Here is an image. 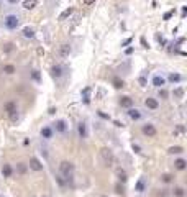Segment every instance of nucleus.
I'll use <instances>...</instances> for the list:
<instances>
[{"label": "nucleus", "instance_id": "5701e85b", "mask_svg": "<svg viewBox=\"0 0 187 197\" xmlns=\"http://www.w3.org/2000/svg\"><path fill=\"white\" fill-rule=\"evenodd\" d=\"M186 164H187V163H186V159H176L174 166L177 168L179 171H184V169H186Z\"/></svg>", "mask_w": 187, "mask_h": 197}, {"label": "nucleus", "instance_id": "39448f33", "mask_svg": "<svg viewBox=\"0 0 187 197\" xmlns=\"http://www.w3.org/2000/svg\"><path fill=\"white\" fill-rule=\"evenodd\" d=\"M30 169H33V171H43V164L40 163L38 158H31V159H30Z\"/></svg>", "mask_w": 187, "mask_h": 197}, {"label": "nucleus", "instance_id": "f03ea898", "mask_svg": "<svg viewBox=\"0 0 187 197\" xmlns=\"http://www.w3.org/2000/svg\"><path fill=\"white\" fill-rule=\"evenodd\" d=\"M100 158H102L103 166L110 168L113 164V153L108 150V148H102V150H100Z\"/></svg>", "mask_w": 187, "mask_h": 197}, {"label": "nucleus", "instance_id": "7ed1b4c3", "mask_svg": "<svg viewBox=\"0 0 187 197\" xmlns=\"http://www.w3.org/2000/svg\"><path fill=\"white\" fill-rule=\"evenodd\" d=\"M3 23H5V26L8 28V30H15V28L18 26V23H20V18L16 15H7L5 20H3Z\"/></svg>", "mask_w": 187, "mask_h": 197}, {"label": "nucleus", "instance_id": "bb28decb", "mask_svg": "<svg viewBox=\"0 0 187 197\" xmlns=\"http://www.w3.org/2000/svg\"><path fill=\"white\" fill-rule=\"evenodd\" d=\"M31 77H33V80H36V82H41V74L38 69H34V71L31 72Z\"/></svg>", "mask_w": 187, "mask_h": 197}, {"label": "nucleus", "instance_id": "0eeeda50", "mask_svg": "<svg viewBox=\"0 0 187 197\" xmlns=\"http://www.w3.org/2000/svg\"><path fill=\"white\" fill-rule=\"evenodd\" d=\"M144 105H146L148 108H151V110H156V108L159 107V102L156 100V98H153V97H148L146 100H144Z\"/></svg>", "mask_w": 187, "mask_h": 197}, {"label": "nucleus", "instance_id": "a18cd8bd", "mask_svg": "<svg viewBox=\"0 0 187 197\" xmlns=\"http://www.w3.org/2000/svg\"><path fill=\"white\" fill-rule=\"evenodd\" d=\"M166 195H168V192H166V191L164 192H159V197H166Z\"/></svg>", "mask_w": 187, "mask_h": 197}, {"label": "nucleus", "instance_id": "ea45409f", "mask_svg": "<svg viewBox=\"0 0 187 197\" xmlns=\"http://www.w3.org/2000/svg\"><path fill=\"white\" fill-rule=\"evenodd\" d=\"M99 115H100L102 118H107V120H110V117H108L107 114H103V112H99Z\"/></svg>", "mask_w": 187, "mask_h": 197}, {"label": "nucleus", "instance_id": "393cba45", "mask_svg": "<svg viewBox=\"0 0 187 197\" xmlns=\"http://www.w3.org/2000/svg\"><path fill=\"white\" fill-rule=\"evenodd\" d=\"M181 79H182V77L179 76V74H174V72L169 74V80H171L172 84H174V82H181Z\"/></svg>", "mask_w": 187, "mask_h": 197}, {"label": "nucleus", "instance_id": "dca6fc26", "mask_svg": "<svg viewBox=\"0 0 187 197\" xmlns=\"http://www.w3.org/2000/svg\"><path fill=\"white\" fill-rule=\"evenodd\" d=\"M36 5H38V0H25L23 2V8H26V10H33Z\"/></svg>", "mask_w": 187, "mask_h": 197}, {"label": "nucleus", "instance_id": "f704fd0d", "mask_svg": "<svg viewBox=\"0 0 187 197\" xmlns=\"http://www.w3.org/2000/svg\"><path fill=\"white\" fill-rule=\"evenodd\" d=\"M159 98H168V90L159 89Z\"/></svg>", "mask_w": 187, "mask_h": 197}, {"label": "nucleus", "instance_id": "1a4fd4ad", "mask_svg": "<svg viewBox=\"0 0 187 197\" xmlns=\"http://www.w3.org/2000/svg\"><path fill=\"white\" fill-rule=\"evenodd\" d=\"M41 136H43L44 140L53 138V128H51V126H43V128H41Z\"/></svg>", "mask_w": 187, "mask_h": 197}, {"label": "nucleus", "instance_id": "72a5a7b5", "mask_svg": "<svg viewBox=\"0 0 187 197\" xmlns=\"http://www.w3.org/2000/svg\"><path fill=\"white\" fill-rule=\"evenodd\" d=\"M162 181H164V182H171L172 181V176L166 172V174H162Z\"/></svg>", "mask_w": 187, "mask_h": 197}, {"label": "nucleus", "instance_id": "aec40b11", "mask_svg": "<svg viewBox=\"0 0 187 197\" xmlns=\"http://www.w3.org/2000/svg\"><path fill=\"white\" fill-rule=\"evenodd\" d=\"M22 33H23V36H25V38H30V40H31V38H34V31L31 30L30 26H25Z\"/></svg>", "mask_w": 187, "mask_h": 197}, {"label": "nucleus", "instance_id": "6ab92c4d", "mask_svg": "<svg viewBox=\"0 0 187 197\" xmlns=\"http://www.w3.org/2000/svg\"><path fill=\"white\" fill-rule=\"evenodd\" d=\"M89 94H91V87H85V89L82 90V102H84V104H89V102H91Z\"/></svg>", "mask_w": 187, "mask_h": 197}, {"label": "nucleus", "instance_id": "4be33fe9", "mask_svg": "<svg viewBox=\"0 0 187 197\" xmlns=\"http://www.w3.org/2000/svg\"><path fill=\"white\" fill-rule=\"evenodd\" d=\"M113 87L115 89H122V87L125 86V82H123V79H120V77H113Z\"/></svg>", "mask_w": 187, "mask_h": 197}, {"label": "nucleus", "instance_id": "a878e982", "mask_svg": "<svg viewBox=\"0 0 187 197\" xmlns=\"http://www.w3.org/2000/svg\"><path fill=\"white\" fill-rule=\"evenodd\" d=\"M168 153H171V154H179V153H182V148L181 146H171L168 150Z\"/></svg>", "mask_w": 187, "mask_h": 197}, {"label": "nucleus", "instance_id": "9b49d317", "mask_svg": "<svg viewBox=\"0 0 187 197\" xmlns=\"http://www.w3.org/2000/svg\"><path fill=\"white\" fill-rule=\"evenodd\" d=\"M16 110H18V108H16V104L13 100H10V102H7V104H5V112L8 115H12L13 112H16Z\"/></svg>", "mask_w": 187, "mask_h": 197}, {"label": "nucleus", "instance_id": "de8ad7c7", "mask_svg": "<svg viewBox=\"0 0 187 197\" xmlns=\"http://www.w3.org/2000/svg\"><path fill=\"white\" fill-rule=\"evenodd\" d=\"M102 197H107V195H102Z\"/></svg>", "mask_w": 187, "mask_h": 197}, {"label": "nucleus", "instance_id": "2eb2a0df", "mask_svg": "<svg viewBox=\"0 0 187 197\" xmlns=\"http://www.w3.org/2000/svg\"><path fill=\"white\" fill-rule=\"evenodd\" d=\"M128 115H130L131 120H140L141 118V114L138 108H128Z\"/></svg>", "mask_w": 187, "mask_h": 197}, {"label": "nucleus", "instance_id": "c85d7f7f", "mask_svg": "<svg viewBox=\"0 0 187 197\" xmlns=\"http://www.w3.org/2000/svg\"><path fill=\"white\" fill-rule=\"evenodd\" d=\"M117 174H118V177H120V181L122 182H126V174H125V171L123 169H117Z\"/></svg>", "mask_w": 187, "mask_h": 197}, {"label": "nucleus", "instance_id": "79ce46f5", "mask_svg": "<svg viewBox=\"0 0 187 197\" xmlns=\"http://www.w3.org/2000/svg\"><path fill=\"white\" fill-rule=\"evenodd\" d=\"M141 44H143V48H150V46H148V43H146V40H144V38H141Z\"/></svg>", "mask_w": 187, "mask_h": 197}, {"label": "nucleus", "instance_id": "412c9836", "mask_svg": "<svg viewBox=\"0 0 187 197\" xmlns=\"http://www.w3.org/2000/svg\"><path fill=\"white\" fill-rule=\"evenodd\" d=\"M144 187H146V184H144V179L141 177L140 181L136 182V186H135V191H136V192H143Z\"/></svg>", "mask_w": 187, "mask_h": 197}, {"label": "nucleus", "instance_id": "b1692460", "mask_svg": "<svg viewBox=\"0 0 187 197\" xmlns=\"http://www.w3.org/2000/svg\"><path fill=\"white\" fill-rule=\"evenodd\" d=\"M172 95H174V98H182V97H184V89H181V87H177V89H174V92H172Z\"/></svg>", "mask_w": 187, "mask_h": 197}, {"label": "nucleus", "instance_id": "c03bdc74", "mask_svg": "<svg viewBox=\"0 0 187 197\" xmlns=\"http://www.w3.org/2000/svg\"><path fill=\"white\" fill-rule=\"evenodd\" d=\"M125 53H126V54H131V53H133V48H128Z\"/></svg>", "mask_w": 187, "mask_h": 197}, {"label": "nucleus", "instance_id": "423d86ee", "mask_svg": "<svg viewBox=\"0 0 187 197\" xmlns=\"http://www.w3.org/2000/svg\"><path fill=\"white\" fill-rule=\"evenodd\" d=\"M62 71H64V69H62V66H61V64H56V66H53V68H51V76H53L54 79H59V77L62 76Z\"/></svg>", "mask_w": 187, "mask_h": 197}, {"label": "nucleus", "instance_id": "473e14b6", "mask_svg": "<svg viewBox=\"0 0 187 197\" xmlns=\"http://www.w3.org/2000/svg\"><path fill=\"white\" fill-rule=\"evenodd\" d=\"M115 191H117V194H122V195L125 194V189H123L122 184H117V186H115Z\"/></svg>", "mask_w": 187, "mask_h": 197}, {"label": "nucleus", "instance_id": "20e7f679", "mask_svg": "<svg viewBox=\"0 0 187 197\" xmlns=\"http://www.w3.org/2000/svg\"><path fill=\"white\" fill-rule=\"evenodd\" d=\"M141 132H143V135H146V136H156V128H154L153 123H146V125H143Z\"/></svg>", "mask_w": 187, "mask_h": 197}, {"label": "nucleus", "instance_id": "f3484780", "mask_svg": "<svg viewBox=\"0 0 187 197\" xmlns=\"http://www.w3.org/2000/svg\"><path fill=\"white\" fill-rule=\"evenodd\" d=\"M2 174H3V177H10V176L13 174L12 166H10V164H3V168H2Z\"/></svg>", "mask_w": 187, "mask_h": 197}, {"label": "nucleus", "instance_id": "cd10ccee", "mask_svg": "<svg viewBox=\"0 0 187 197\" xmlns=\"http://www.w3.org/2000/svg\"><path fill=\"white\" fill-rule=\"evenodd\" d=\"M56 181H58V184H59L61 187H64V186H67V181H66V179L62 177L61 174H58V176H56Z\"/></svg>", "mask_w": 187, "mask_h": 197}, {"label": "nucleus", "instance_id": "a211bd4d", "mask_svg": "<svg viewBox=\"0 0 187 197\" xmlns=\"http://www.w3.org/2000/svg\"><path fill=\"white\" fill-rule=\"evenodd\" d=\"M72 12H74V8H72V7H69V8H66L64 12H62L61 15H59V18H58V20H61V22H62V20H66L67 17H71V15H72Z\"/></svg>", "mask_w": 187, "mask_h": 197}, {"label": "nucleus", "instance_id": "6e6552de", "mask_svg": "<svg viewBox=\"0 0 187 197\" xmlns=\"http://www.w3.org/2000/svg\"><path fill=\"white\" fill-rule=\"evenodd\" d=\"M69 53H71V44L64 43L59 46V56L61 58H66V56H69Z\"/></svg>", "mask_w": 187, "mask_h": 197}, {"label": "nucleus", "instance_id": "c756f323", "mask_svg": "<svg viewBox=\"0 0 187 197\" xmlns=\"http://www.w3.org/2000/svg\"><path fill=\"white\" fill-rule=\"evenodd\" d=\"M3 72H7V74H13V72H15V66L7 64L5 68H3Z\"/></svg>", "mask_w": 187, "mask_h": 197}, {"label": "nucleus", "instance_id": "2f4dec72", "mask_svg": "<svg viewBox=\"0 0 187 197\" xmlns=\"http://www.w3.org/2000/svg\"><path fill=\"white\" fill-rule=\"evenodd\" d=\"M174 13H176V10H174V8L169 10V12H166V13H164V17H162V20H169L172 15H174Z\"/></svg>", "mask_w": 187, "mask_h": 197}, {"label": "nucleus", "instance_id": "f8f14e48", "mask_svg": "<svg viewBox=\"0 0 187 197\" xmlns=\"http://www.w3.org/2000/svg\"><path fill=\"white\" fill-rule=\"evenodd\" d=\"M77 133H79V136H81V138H85V136H87V126H85L84 122H81V123L77 125Z\"/></svg>", "mask_w": 187, "mask_h": 197}, {"label": "nucleus", "instance_id": "49530a36", "mask_svg": "<svg viewBox=\"0 0 187 197\" xmlns=\"http://www.w3.org/2000/svg\"><path fill=\"white\" fill-rule=\"evenodd\" d=\"M8 2H10V3H16L18 0H8Z\"/></svg>", "mask_w": 187, "mask_h": 197}, {"label": "nucleus", "instance_id": "c9c22d12", "mask_svg": "<svg viewBox=\"0 0 187 197\" xmlns=\"http://www.w3.org/2000/svg\"><path fill=\"white\" fill-rule=\"evenodd\" d=\"M25 171H26V166L23 163H20L18 164V172H20V174H25Z\"/></svg>", "mask_w": 187, "mask_h": 197}, {"label": "nucleus", "instance_id": "7c9ffc66", "mask_svg": "<svg viewBox=\"0 0 187 197\" xmlns=\"http://www.w3.org/2000/svg\"><path fill=\"white\" fill-rule=\"evenodd\" d=\"M174 195L176 197H184V189L182 187H176L174 189Z\"/></svg>", "mask_w": 187, "mask_h": 197}, {"label": "nucleus", "instance_id": "9d476101", "mask_svg": "<svg viewBox=\"0 0 187 197\" xmlns=\"http://www.w3.org/2000/svg\"><path fill=\"white\" fill-rule=\"evenodd\" d=\"M54 128H56V132L64 133L66 130H67V123H66L64 120H58L56 123H54Z\"/></svg>", "mask_w": 187, "mask_h": 197}, {"label": "nucleus", "instance_id": "a19ab883", "mask_svg": "<svg viewBox=\"0 0 187 197\" xmlns=\"http://www.w3.org/2000/svg\"><path fill=\"white\" fill-rule=\"evenodd\" d=\"M140 84H141V86H146V79H144V77H140Z\"/></svg>", "mask_w": 187, "mask_h": 197}, {"label": "nucleus", "instance_id": "f257e3e1", "mask_svg": "<svg viewBox=\"0 0 187 197\" xmlns=\"http://www.w3.org/2000/svg\"><path fill=\"white\" fill-rule=\"evenodd\" d=\"M72 172H74V164L69 161H62L59 164V174L67 181V184L72 186Z\"/></svg>", "mask_w": 187, "mask_h": 197}, {"label": "nucleus", "instance_id": "ddd939ff", "mask_svg": "<svg viewBox=\"0 0 187 197\" xmlns=\"http://www.w3.org/2000/svg\"><path fill=\"white\" fill-rule=\"evenodd\" d=\"M164 84H166V79H164L162 76H154V77H153V86H154V87H159V89H161Z\"/></svg>", "mask_w": 187, "mask_h": 197}, {"label": "nucleus", "instance_id": "e433bc0d", "mask_svg": "<svg viewBox=\"0 0 187 197\" xmlns=\"http://www.w3.org/2000/svg\"><path fill=\"white\" fill-rule=\"evenodd\" d=\"M8 117H10V120H12V122H16V120H18V110L13 112L12 115H8Z\"/></svg>", "mask_w": 187, "mask_h": 197}, {"label": "nucleus", "instance_id": "37998d69", "mask_svg": "<svg viewBox=\"0 0 187 197\" xmlns=\"http://www.w3.org/2000/svg\"><path fill=\"white\" fill-rule=\"evenodd\" d=\"M94 2H95V0H84V3H85V5H92Z\"/></svg>", "mask_w": 187, "mask_h": 197}, {"label": "nucleus", "instance_id": "58836bf2", "mask_svg": "<svg viewBox=\"0 0 187 197\" xmlns=\"http://www.w3.org/2000/svg\"><path fill=\"white\" fill-rule=\"evenodd\" d=\"M133 151H135V153H141L140 146H138V145H135V143H133Z\"/></svg>", "mask_w": 187, "mask_h": 197}, {"label": "nucleus", "instance_id": "4468645a", "mask_svg": "<svg viewBox=\"0 0 187 197\" xmlns=\"http://www.w3.org/2000/svg\"><path fill=\"white\" fill-rule=\"evenodd\" d=\"M120 105L125 108H131L133 107V98H130V97H122L120 98Z\"/></svg>", "mask_w": 187, "mask_h": 197}, {"label": "nucleus", "instance_id": "4c0bfd02", "mask_svg": "<svg viewBox=\"0 0 187 197\" xmlns=\"http://www.w3.org/2000/svg\"><path fill=\"white\" fill-rule=\"evenodd\" d=\"M131 41H133V38H126V40H125L123 43H122V46H128V44H130Z\"/></svg>", "mask_w": 187, "mask_h": 197}]
</instances>
